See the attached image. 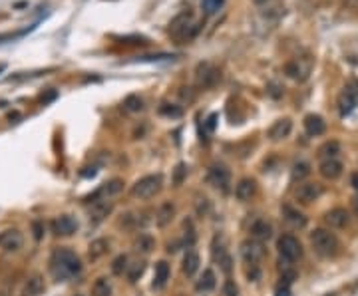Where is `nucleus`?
Here are the masks:
<instances>
[{
    "mask_svg": "<svg viewBox=\"0 0 358 296\" xmlns=\"http://www.w3.org/2000/svg\"><path fill=\"white\" fill-rule=\"evenodd\" d=\"M207 179H209L211 185L219 187L221 191H227V189H229V181H231V173H229V169H227L225 165H221V163H213V165L209 167Z\"/></svg>",
    "mask_w": 358,
    "mask_h": 296,
    "instance_id": "nucleus-7",
    "label": "nucleus"
},
{
    "mask_svg": "<svg viewBox=\"0 0 358 296\" xmlns=\"http://www.w3.org/2000/svg\"><path fill=\"white\" fill-rule=\"evenodd\" d=\"M109 211H111V205H109V203H100V201H96V207H94V219L100 221V219H103Z\"/></svg>",
    "mask_w": 358,
    "mask_h": 296,
    "instance_id": "nucleus-35",
    "label": "nucleus"
},
{
    "mask_svg": "<svg viewBox=\"0 0 358 296\" xmlns=\"http://www.w3.org/2000/svg\"><path fill=\"white\" fill-rule=\"evenodd\" d=\"M124 108L128 112H142L144 110V100L140 96H128L124 102Z\"/></svg>",
    "mask_w": 358,
    "mask_h": 296,
    "instance_id": "nucleus-28",
    "label": "nucleus"
},
{
    "mask_svg": "<svg viewBox=\"0 0 358 296\" xmlns=\"http://www.w3.org/2000/svg\"><path fill=\"white\" fill-rule=\"evenodd\" d=\"M358 106V84L352 88H344L342 94L338 96V112L340 116H348Z\"/></svg>",
    "mask_w": 358,
    "mask_h": 296,
    "instance_id": "nucleus-8",
    "label": "nucleus"
},
{
    "mask_svg": "<svg viewBox=\"0 0 358 296\" xmlns=\"http://www.w3.org/2000/svg\"><path fill=\"white\" fill-rule=\"evenodd\" d=\"M305 129H307V133L310 137H316V135H322V133H324L326 123H324V119L320 118V116L310 114V116L305 118Z\"/></svg>",
    "mask_w": 358,
    "mask_h": 296,
    "instance_id": "nucleus-19",
    "label": "nucleus"
},
{
    "mask_svg": "<svg viewBox=\"0 0 358 296\" xmlns=\"http://www.w3.org/2000/svg\"><path fill=\"white\" fill-rule=\"evenodd\" d=\"M52 229H54V233H56V235L70 237V235H74V233H76L78 223H76V219H72V217H68V215H62V217H58V219L52 223Z\"/></svg>",
    "mask_w": 358,
    "mask_h": 296,
    "instance_id": "nucleus-13",
    "label": "nucleus"
},
{
    "mask_svg": "<svg viewBox=\"0 0 358 296\" xmlns=\"http://www.w3.org/2000/svg\"><path fill=\"white\" fill-rule=\"evenodd\" d=\"M257 191V183L253 179H241L237 185H235V197L239 201H249Z\"/></svg>",
    "mask_w": 358,
    "mask_h": 296,
    "instance_id": "nucleus-18",
    "label": "nucleus"
},
{
    "mask_svg": "<svg viewBox=\"0 0 358 296\" xmlns=\"http://www.w3.org/2000/svg\"><path fill=\"white\" fill-rule=\"evenodd\" d=\"M291 129H293V121H291V119H287V118L277 119V121L271 125V129H269V137H271L273 141L285 139V137H289Z\"/></svg>",
    "mask_w": 358,
    "mask_h": 296,
    "instance_id": "nucleus-14",
    "label": "nucleus"
},
{
    "mask_svg": "<svg viewBox=\"0 0 358 296\" xmlns=\"http://www.w3.org/2000/svg\"><path fill=\"white\" fill-rule=\"evenodd\" d=\"M122 187H124V185H122V181H120V179H113V181L105 183L98 193H100V195H115V193H120V191H122Z\"/></svg>",
    "mask_w": 358,
    "mask_h": 296,
    "instance_id": "nucleus-32",
    "label": "nucleus"
},
{
    "mask_svg": "<svg viewBox=\"0 0 358 296\" xmlns=\"http://www.w3.org/2000/svg\"><path fill=\"white\" fill-rule=\"evenodd\" d=\"M283 217H285L287 223H291V225L297 227V229H303V227L307 225V217H305L303 213H299L297 209H293L291 205H285V207H283Z\"/></svg>",
    "mask_w": 358,
    "mask_h": 296,
    "instance_id": "nucleus-20",
    "label": "nucleus"
},
{
    "mask_svg": "<svg viewBox=\"0 0 358 296\" xmlns=\"http://www.w3.org/2000/svg\"><path fill=\"white\" fill-rule=\"evenodd\" d=\"M32 229H34V238H42V233H44V227H42V223L40 221H34V225H32Z\"/></svg>",
    "mask_w": 358,
    "mask_h": 296,
    "instance_id": "nucleus-40",
    "label": "nucleus"
},
{
    "mask_svg": "<svg viewBox=\"0 0 358 296\" xmlns=\"http://www.w3.org/2000/svg\"><path fill=\"white\" fill-rule=\"evenodd\" d=\"M247 276H249V280H259L261 270H259V266H257V264H251V270L247 272Z\"/></svg>",
    "mask_w": 358,
    "mask_h": 296,
    "instance_id": "nucleus-41",
    "label": "nucleus"
},
{
    "mask_svg": "<svg viewBox=\"0 0 358 296\" xmlns=\"http://www.w3.org/2000/svg\"><path fill=\"white\" fill-rule=\"evenodd\" d=\"M322 185H318V183H303V185H299L297 187V191H295V197L301 201V203H312V201H316L320 195H322Z\"/></svg>",
    "mask_w": 358,
    "mask_h": 296,
    "instance_id": "nucleus-11",
    "label": "nucleus"
},
{
    "mask_svg": "<svg viewBox=\"0 0 358 296\" xmlns=\"http://www.w3.org/2000/svg\"><path fill=\"white\" fill-rule=\"evenodd\" d=\"M324 221L330 229H344L350 221V215H348L346 209H332L324 215Z\"/></svg>",
    "mask_w": 358,
    "mask_h": 296,
    "instance_id": "nucleus-12",
    "label": "nucleus"
},
{
    "mask_svg": "<svg viewBox=\"0 0 358 296\" xmlns=\"http://www.w3.org/2000/svg\"><path fill=\"white\" fill-rule=\"evenodd\" d=\"M142 270H144V264H142V262H140V264H136V268L132 270L130 278H132V280H136V278H138V274H142Z\"/></svg>",
    "mask_w": 358,
    "mask_h": 296,
    "instance_id": "nucleus-42",
    "label": "nucleus"
},
{
    "mask_svg": "<svg viewBox=\"0 0 358 296\" xmlns=\"http://www.w3.org/2000/svg\"><path fill=\"white\" fill-rule=\"evenodd\" d=\"M213 258H215V262H219V266H221V270L223 272H231V264H233V260H231V256H229V252L225 250V246L219 242L217 244V240H213Z\"/></svg>",
    "mask_w": 358,
    "mask_h": 296,
    "instance_id": "nucleus-16",
    "label": "nucleus"
},
{
    "mask_svg": "<svg viewBox=\"0 0 358 296\" xmlns=\"http://www.w3.org/2000/svg\"><path fill=\"white\" fill-rule=\"evenodd\" d=\"M241 256H243L245 262L257 264L259 260H263V256H265V248H263L261 242H257V240H253V238H249V240L241 242Z\"/></svg>",
    "mask_w": 358,
    "mask_h": 296,
    "instance_id": "nucleus-9",
    "label": "nucleus"
},
{
    "mask_svg": "<svg viewBox=\"0 0 358 296\" xmlns=\"http://www.w3.org/2000/svg\"><path fill=\"white\" fill-rule=\"evenodd\" d=\"M185 173H187L185 165H183V163H179V165H177V169H175V177H173V183H175V185H179V183L183 181V177H185Z\"/></svg>",
    "mask_w": 358,
    "mask_h": 296,
    "instance_id": "nucleus-39",
    "label": "nucleus"
},
{
    "mask_svg": "<svg viewBox=\"0 0 358 296\" xmlns=\"http://www.w3.org/2000/svg\"><path fill=\"white\" fill-rule=\"evenodd\" d=\"M22 242L24 238L18 229H6L0 233V248L6 252H16L18 248H22Z\"/></svg>",
    "mask_w": 358,
    "mask_h": 296,
    "instance_id": "nucleus-10",
    "label": "nucleus"
},
{
    "mask_svg": "<svg viewBox=\"0 0 358 296\" xmlns=\"http://www.w3.org/2000/svg\"><path fill=\"white\" fill-rule=\"evenodd\" d=\"M2 70H4V66H0V72H2Z\"/></svg>",
    "mask_w": 358,
    "mask_h": 296,
    "instance_id": "nucleus-48",
    "label": "nucleus"
},
{
    "mask_svg": "<svg viewBox=\"0 0 358 296\" xmlns=\"http://www.w3.org/2000/svg\"><path fill=\"white\" fill-rule=\"evenodd\" d=\"M310 173V165H308L307 161H299V163H295V167H293V179H305Z\"/></svg>",
    "mask_w": 358,
    "mask_h": 296,
    "instance_id": "nucleus-33",
    "label": "nucleus"
},
{
    "mask_svg": "<svg viewBox=\"0 0 358 296\" xmlns=\"http://www.w3.org/2000/svg\"><path fill=\"white\" fill-rule=\"evenodd\" d=\"M215 272L211 270V268H205L203 274H201V278L197 280V290L199 292H209V290H213L215 288Z\"/></svg>",
    "mask_w": 358,
    "mask_h": 296,
    "instance_id": "nucleus-23",
    "label": "nucleus"
},
{
    "mask_svg": "<svg viewBox=\"0 0 358 296\" xmlns=\"http://www.w3.org/2000/svg\"><path fill=\"white\" fill-rule=\"evenodd\" d=\"M350 205H352V211H354V215L358 217V195H356V197H352V203H350Z\"/></svg>",
    "mask_w": 358,
    "mask_h": 296,
    "instance_id": "nucleus-45",
    "label": "nucleus"
},
{
    "mask_svg": "<svg viewBox=\"0 0 358 296\" xmlns=\"http://www.w3.org/2000/svg\"><path fill=\"white\" fill-rule=\"evenodd\" d=\"M285 74L289 76V78H295V80H303L307 74L303 72V68H301V62L299 60H293V62H289L287 66H285Z\"/></svg>",
    "mask_w": 358,
    "mask_h": 296,
    "instance_id": "nucleus-26",
    "label": "nucleus"
},
{
    "mask_svg": "<svg viewBox=\"0 0 358 296\" xmlns=\"http://www.w3.org/2000/svg\"><path fill=\"white\" fill-rule=\"evenodd\" d=\"M197 32H199V24L195 22V18L189 10H183L169 22V34L177 42H189L195 38Z\"/></svg>",
    "mask_w": 358,
    "mask_h": 296,
    "instance_id": "nucleus-2",
    "label": "nucleus"
},
{
    "mask_svg": "<svg viewBox=\"0 0 358 296\" xmlns=\"http://www.w3.org/2000/svg\"><path fill=\"white\" fill-rule=\"evenodd\" d=\"M152 246H154V240H152V238L140 237V240H138V250H142V252H150Z\"/></svg>",
    "mask_w": 358,
    "mask_h": 296,
    "instance_id": "nucleus-37",
    "label": "nucleus"
},
{
    "mask_svg": "<svg viewBox=\"0 0 358 296\" xmlns=\"http://www.w3.org/2000/svg\"><path fill=\"white\" fill-rule=\"evenodd\" d=\"M277 248L285 262H295L303 256V246H301L299 238H295L293 235H283L277 242Z\"/></svg>",
    "mask_w": 358,
    "mask_h": 296,
    "instance_id": "nucleus-5",
    "label": "nucleus"
},
{
    "mask_svg": "<svg viewBox=\"0 0 358 296\" xmlns=\"http://www.w3.org/2000/svg\"><path fill=\"white\" fill-rule=\"evenodd\" d=\"M223 4H225V0H201V10L207 16H213L223 8Z\"/></svg>",
    "mask_w": 358,
    "mask_h": 296,
    "instance_id": "nucleus-27",
    "label": "nucleus"
},
{
    "mask_svg": "<svg viewBox=\"0 0 358 296\" xmlns=\"http://www.w3.org/2000/svg\"><path fill=\"white\" fill-rule=\"evenodd\" d=\"M257 4H263V2H267V0H255Z\"/></svg>",
    "mask_w": 358,
    "mask_h": 296,
    "instance_id": "nucleus-47",
    "label": "nucleus"
},
{
    "mask_svg": "<svg viewBox=\"0 0 358 296\" xmlns=\"http://www.w3.org/2000/svg\"><path fill=\"white\" fill-rule=\"evenodd\" d=\"M275 296H291V290H289V286H281V288L275 292Z\"/></svg>",
    "mask_w": 358,
    "mask_h": 296,
    "instance_id": "nucleus-44",
    "label": "nucleus"
},
{
    "mask_svg": "<svg viewBox=\"0 0 358 296\" xmlns=\"http://www.w3.org/2000/svg\"><path fill=\"white\" fill-rule=\"evenodd\" d=\"M105 250H107V242L103 238H98V240H94L90 244V256L92 258H100Z\"/></svg>",
    "mask_w": 358,
    "mask_h": 296,
    "instance_id": "nucleus-29",
    "label": "nucleus"
},
{
    "mask_svg": "<svg viewBox=\"0 0 358 296\" xmlns=\"http://www.w3.org/2000/svg\"><path fill=\"white\" fill-rule=\"evenodd\" d=\"M199 264H201V258L195 250H187L185 256H183V272L187 276H193L197 270H199Z\"/></svg>",
    "mask_w": 358,
    "mask_h": 296,
    "instance_id": "nucleus-21",
    "label": "nucleus"
},
{
    "mask_svg": "<svg viewBox=\"0 0 358 296\" xmlns=\"http://www.w3.org/2000/svg\"><path fill=\"white\" fill-rule=\"evenodd\" d=\"M161 187V175H146L132 187V195L136 199H152Z\"/></svg>",
    "mask_w": 358,
    "mask_h": 296,
    "instance_id": "nucleus-6",
    "label": "nucleus"
},
{
    "mask_svg": "<svg viewBox=\"0 0 358 296\" xmlns=\"http://www.w3.org/2000/svg\"><path fill=\"white\" fill-rule=\"evenodd\" d=\"M94 296H109L111 294V286H109V282L105 280V278H98L96 282H94Z\"/></svg>",
    "mask_w": 358,
    "mask_h": 296,
    "instance_id": "nucleus-30",
    "label": "nucleus"
},
{
    "mask_svg": "<svg viewBox=\"0 0 358 296\" xmlns=\"http://www.w3.org/2000/svg\"><path fill=\"white\" fill-rule=\"evenodd\" d=\"M42 288H44V284H42V278H40V276H32V278L28 280L26 290H28V294L30 296L40 294V292H42Z\"/></svg>",
    "mask_w": 358,
    "mask_h": 296,
    "instance_id": "nucleus-34",
    "label": "nucleus"
},
{
    "mask_svg": "<svg viewBox=\"0 0 358 296\" xmlns=\"http://www.w3.org/2000/svg\"><path fill=\"white\" fill-rule=\"evenodd\" d=\"M215 119H217V114H211L209 119H207V127H209V131H213V129H215Z\"/></svg>",
    "mask_w": 358,
    "mask_h": 296,
    "instance_id": "nucleus-43",
    "label": "nucleus"
},
{
    "mask_svg": "<svg viewBox=\"0 0 358 296\" xmlns=\"http://www.w3.org/2000/svg\"><path fill=\"white\" fill-rule=\"evenodd\" d=\"M159 114L161 116H167V118H181V108L173 106V104H161L159 106Z\"/></svg>",
    "mask_w": 358,
    "mask_h": 296,
    "instance_id": "nucleus-31",
    "label": "nucleus"
},
{
    "mask_svg": "<svg viewBox=\"0 0 358 296\" xmlns=\"http://www.w3.org/2000/svg\"><path fill=\"white\" fill-rule=\"evenodd\" d=\"M219 80H221V70H219L215 64L201 62V64L197 66V70H195V82H197L199 88H203V90L215 88V86L219 84Z\"/></svg>",
    "mask_w": 358,
    "mask_h": 296,
    "instance_id": "nucleus-4",
    "label": "nucleus"
},
{
    "mask_svg": "<svg viewBox=\"0 0 358 296\" xmlns=\"http://www.w3.org/2000/svg\"><path fill=\"white\" fill-rule=\"evenodd\" d=\"M82 270V260L80 256L70 250V248H58L52 256V272L58 280H66L72 278L76 274H80Z\"/></svg>",
    "mask_w": 358,
    "mask_h": 296,
    "instance_id": "nucleus-1",
    "label": "nucleus"
},
{
    "mask_svg": "<svg viewBox=\"0 0 358 296\" xmlns=\"http://www.w3.org/2000/svg\"><path fill=\"white\" fill-rule=\"evenodd\" d=\"M237 292H239V290H237V284H235L233 280H227V282H225V286H223V294L225 296H237Z\"/></svg>",
    "mask_w": 358,
    "mask_h": 296,
    "instance_id": "nucleus-38",
    "label": "nucleus"
},
{
    "mask_svg": "<svg viewBox=\"0 0 358 296\" xmlns=\"http://www.w3.org/2000/svg\"><path fill=\"white\" fill-rule=\"evenodd\" d=\"M169 278V264L165 260L155 264V276H154V288H163Z\"/></svg>",
    "mask_w": 358,
    "mask_h": 296,
    "instance_id": "nucleus-22",
    "label": "nucleus"
},
{
    "mask_svg": "<svg viewBox=\"0 0 358 296\" xmlns=\"http://www.w3.org/2000/svg\"><path fill=\"white\" fill-rule=\"evenodd\" d=\"M126 262H128V256H126V254H120V256L111 262V270H113V274H122V272L128 268Z\"/></svg>",
    "mask_w": 358,
    "mask_h": 296,
    "instance_id": "nucleus-36",
    "label": "nucleus"
},
{
    "mask_svg": "<svg viewBox=\"0 0 358 296\" xmlns=\"http://www.w3.org/2000/svg\"><path fill=\"white\" fill-rule=\"evenodd\" d=\"M320 175L324 179H338L342 173V163L338 159H322L320 161V167H318Z\"/></svg>",
    "mask_w": 358,
    "mask_h": 296,
    "instance_id": "nucleus-15",
    "label": "nucleus"
},
{
    "mask_svg": "<svg viewBox=\"0 0 358 296\" xmlns=\"http://www.w3.org/2000/svg\"><path fill=\"white\" fill-rule=\"evenodd\" d=\"M352 185H354V189L358 191V173H354V175H352Z\"/></svg>",
    "mask_w": 358,
    "mask_h": 296,
    "instance_id": "nucleus-46",
    "label": "nucleus"
},
{
    "mask_svg": "<svg viewBox=\"0 0 358 296\" xmlns=\"http://www.w3.org/2000/svg\"><path fill=\"white\" fill-rule=\"evenodd\" d=\"M251 237H253V240H257V242H265V240H269V238L273 237V227H271L267 221L259 219V221H255V223L251 225Z\"/></svg>",
    "mask_w": 358,
    "mask_h": 296,
    "instance_id": "nucleus-17",
    "label": "nucleus"
},
{
    "mask_svg": "<svg viewBox=\"0 0 358 296\" xmlns=\"http://www.w3.org/2000/svg\"><path fill=\"white\" fill-rule=\"evenodd\" d=\"M310 242H312V248H314L320 256H330V254H334L336 248H338L336 237H334L330 231H326V229H316V231H312Z\"/></svg>",
    "mask_w": 358,
    "mask_h": 296,
    "instance_id": "nucleus-3",
    "label": "nucleus"
},
{
    "mask_svg": "<svg viewBox=\"0 0 358 296\" xmlns=\"http://www.w3.org/2000/svg\"><path fill=\"white\" fill-rule=\"evenodd\" d=\"M171 219H173V205H171V203H163V205L159 207V213H157V225H159V227H165Z\"/></svg>",
    "mask_w": 358,
    "mask_h": 296,
    "instance_id": "nucleus-25",
    "label": "nucleus"
},
{
    "mask_svg": "<svg viewBox=\"0 0 358 296\" xmlns=\"http://www.w3.org/2000/svg\"><path fill=\"white\" fill-rule=\"evenodd\" d=\"M340 153V143L338 141H326L320 149H318V157L322 159H336V155Z\"/></svg>",
    "mask_w": 358,
    "mask_h": 296,
    "instance_id": "nucleus-24",
    "label": "nucleus"
}]
</instances>
